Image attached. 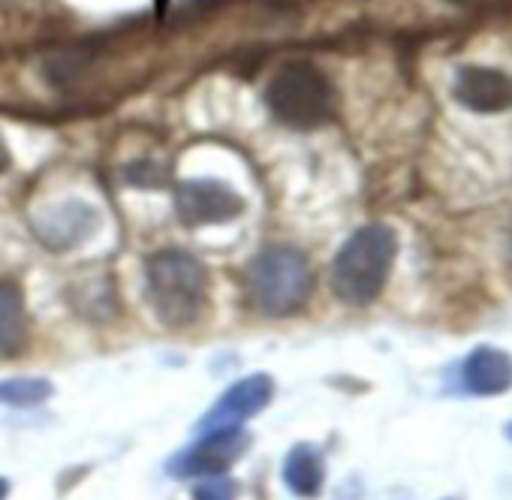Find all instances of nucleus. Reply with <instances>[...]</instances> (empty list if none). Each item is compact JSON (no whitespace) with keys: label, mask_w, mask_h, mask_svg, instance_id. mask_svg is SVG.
I'll return each instance as SVG.
<instances>
[{"label":"nucleus","mask_w":512,"mask_h":500,"mask_svg":"<svg viewBox=\"0 0 512 500\" xmlns=\"http://www.w3.org/2000/svg\"><path fill=\"white\" fill-rule=\"evenodd\" d=\"M398 238L389 226L371 223L347 238L332 263V290L344 305H371L392 272Z\"/></svg>","instance_id":"f257e3e1"},{"label":"nucleus","mask_w":512,"mask_h":500,"mask_svg":"<svg viewBox=\"0 0 512 500\" xmlns=\"http://www.w3.org/2000/svg\"><path fill=\"white\" fill-rule=\"evenodd\" d=\"M148 296L154 314L172 326L184 329L196 323L208 302V272L184 250H163L148 263Z\"/></svg>","instance_id":"f03ea898"},{"label":"nucleus","mask_w":512,"mask_h":500,"mask_svg":"<svg viewBox=\"0 0 512 500\" xmlns=\"http://www.w3.org/2000/svg\"><path fill=\"white\" fill-rule=\"evenodd\" d=\"M247 293L266 317H287L311 296V266L293 247H266L247 269Z\"/></svg>","instance_id":"7ed1b4c3"},{"label":"nucleus","mask_w":512,"mask_h":500,"mask_svg":"<svg viewBox=\"0 0 512 500\" xmlns=\"http://www.w3.org/2000/svg\"><path fill=\"white\" fill-rule=\"evenodd\" d=\"M272 115L293 130H314L332 118L335 91L320 67L308 61L284 64L266 85Z\"/></svg>","instance_id":"20e7f679"},{"label":"nucleus","mask_w":512,"mask_h":500,"mask_svg":"<svg viewBox=\"0 0 512 500\" xmlns=\"http://www.w3.org/2000/svg\"><path fill=\"white\" fill-rule=\"evenodd\" d=\"M272 395H275V383L266 374H250V377L238 380L205 413V419L199 422V434L223 431V428H238L241 422H247L250 416L260 413L272 401Z\"/></svg>","instance_id":"39448f33"},{"label":"nucleus","mask_w":512,"mask_h":500,"mask_svg":"<svg viewBox=\"0 0 512 500\" xmlns=\"http://www.w3.org/2000/svg\"><path fill=\"white\" fill-rule=\"evenodd\" d=\"M175 205H178V217L187 226L223 223V220H232L244 208L241 196L220 181H184V184H178Z\"/></svg>","instance_id":"423d86ee"},{"label":"nucleus","mask_w":512,"mask_h":500,"mask_svg":"<svg viewBox=\"0 0 512 500\" xmlns=\"http://www.w3.org/2000/svg\"><path fill=\"white\" fill-rule=\"evenodd\" d=\"M247 449V434L241 428H223V431H208L199 434V443L184 449L169 470L178 476H211L223 473L241 452Z\"/></svg>","instance_id":"0eeeda50"},{"label":"nucleus","mask_w":512,"mask_h":500,"mask_svg":"<svg viewBox=\"0 0 512 500\" xmlns=\"http://www.w3.org/2000/svg\"><path fill=\"white\" fill-rule=\"evenodd\" d=\"M455 100L470 112H503L512 106V79L491 67H461Z\"/></svg>","instance_id":"6e6552de"},{"label":"nucleus","mask_w":512,"mask_h":500,"mask_svg":"<svg viewBox=\"0 0 512 500\" xmlns=\"http://www.w3.org/2000/svg\"><path fill=\"white\" fill-rule=\"evenodd\" d=\"M464 389L473 395H500L512 386V359L494 347H476L461 368Z\"/></svg>","instance_id":"1a4fd4ad"},{"label":"nucleus","mask_w":512,"mask_h":500,"mask_svg":"<svg viewBox=\"0 0 512 500\" xmlns=\"http://www.w3.org/2000/svg\"><path fill=\"white\" fill-rule=\"evenodd\" d=\"M94 226H97V214H94V208H88L82 202H67V205H58V208L46 211L43 217H37V235L49 247H70V244L88 238L94 232Z\"/></svg>","instance_id":"9d476101"},{"label":"nucleus","mask_w":512,"mask_h":500,"mask_svg":"<svg viewBox=\"0 0 512 500\" xmlns=\"http://www.w3.org/2000/svg\"><path fill=\"white\" fill-rule=\"evenodd\" d=\"M28 347L25 299L16 284L0 281V356H19Z\"/></svg>","instance_id":"9b49d317"},{"label":"nucleus","mask_w":512,"mask_h":500,"mask_svg":"<svg viewBox=\"0 0 512 500\" xmlns=\"http://www.w3.org/2000/svg\"><path fill=\"white\" fill-rule=\"evenodd\" d=\"M284 479H287V488L293 494L317 497L323 491V479H326V467H323L320 449H314L311 443L293 446L287 461H284Z\"/></svg>","instance_id":"f8f14e48"},{"label":"nucleus","mask_w":512,"mask_h":500,"mask_svg":"<svg viewBox=\"0 0 512 500\" xmlns=\"http://www.w3.org/2000/svg\"><path fill=\"white\" fill-rule=\"evenodd\" d=\"M52 395V386L40 377H16L0 383V404L10 407H34Z\"/></svg>","instance_id":"ddd939ff"},{"label":"nucleus","mask_w":512,"mask_h":500,"mask_svg":"<svg viewBox=\"0 0 512 500\" xmlns=\"http://www.w3.org/2000/svg\"><path fill=\"white\" fill-rule=\"evenodd\" d=\"M193 500H235V485L223 473L199 476L193 485Z\"/></svg>","instance_id":"4468645a"},{"label":"nucleus","mask_w":512,"mask_h":500,"mask_svg":"<svg viewBox=\"0 0 512 500\" xmlns=\"http://www.w3.org/2000/svg\"><path fill=\"white\" fill-rule=\"evenodd\" d=\"M7 166H10V154H7L4 142H0V172H7Z\"/></svg>","instance_id":"2eb2a0df"},{"label":"nucleus","mask_w":512,"mask_h":500,"mask_svg":"<svg viewBox=\"0 0 512 500\" xmlns=\"http://www.w3.org/2000/svg\"><path fill=\"white\" fill-rule=\"evenodd\" d=\"M7 494H10V482L0 476V500H7Z\"/></svg>","instance_id":"dca6fc26"},{"label":"nucleus","mask_w":512,"mask_h":500,"mask_svg":"<svg viewBox=\"0 0 512 500\" xmlns=\"http://www.w3.org/2000/svg\"><path fill=\"white\" fill-rule=\"evenodd\" d=\"M506 437L512 440V422H506Z\"/></svg>","instance_id":"f3484780"}]
</instances>
